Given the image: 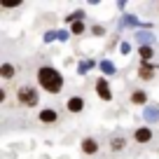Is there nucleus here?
Returning a JSON list of instances; mask_svg holds the SVG:
<instances>
[{
	"instance_id": "3",
	"label": "nucleus",
	"mask_w": 159,
	"mask_h": 159,
	"mask_svg": "<svg viewBox=\"0 0 159 159\" xmlns=\"http://www.w3.org/2000/svg\"><path fill=\"white\" fill-rule=\"evenodd\" d=\"M96 89H98V96H101L103 101H110V98H112V94H110V89H108V82H105V80H98Z\"/></svg>"
},
{
	"instance_id": "14",
	"label": "nucleus",
	"mask_w": 159,
	"mask_h": 159,
	"mask_svg": "<svg viewBox=\"0 0 159 159\" xmlns=\"http://www.w3.org/2000/svg\"><path fill=\"white\" fill-rule=\"evenodd\" d=\"M16 5H21V2H16V0H5L2 2V7H16Z\"/></svg>"
},
{
	"instance_id": "13",
	"label": "nucleus",
	"mask_w": 159,
	"mask_h": 159,
	"mask_svg": "<svg viewBox=\"0 0 159 159\" xmlns=\"http://www.w3.org/2000/svg\"><path fill=\"white\" fill-rule=\"evenodd\" d=\"M122 148H124V140H122V138H115L112 140V150H122Z\"/></svg>"
},
{
	"instance_id": "1",
	"label": "nucleus",
	"mask_w": 159,
	"mask_h": 159,
	"mask_svg": "<svg viewBox=\"0 0 159 159\" xmlns=\"http://www.w3.org/2000/svg\"><path fill=\"white\" fill-rule=\"evenodd\" d=\"M38 80H40V84L45 87L47 91H52V94L61 91V87H63V77H61V73H56L54 68H40Z\"/></svg>"
},
{
	"instance_id": "11",
	"label": "nucleus",
	"mask_w": 159,
	"mask_h": 159,
	"mask_svg": "<svg viewBox=\"0 0 159 159\" xmlns=\"http://www.w3.org/2000/svg\"><path fill=\"white\" fill-rule=\"evenodd\" d=\"M82 30H84L82 21H73V33H82Z\"/></svg>"
},
{
	"instance_id": "12",
	"label": "nucleus",
	"mask_w": 159,
	"mask_h": 159,
	"mask_svg": "<svg viewBox=\"0 0 159 159\" xmlns=\"http://www.w3.org/2000/svg\"><path fill=\"white\" fill-rule=\"evenodd\" d=\"M140 56H143V59H150V56H152V49H150V47H140Z\"/></svg>"
},
{
	"instance_id": "4",
	"label": "nucleus",
	"mask_w": 159,
	"mask_h": 159,
	"mask_svg": "<svg viewBox=\"0 0 159 159\" xmlns=\"http://www.w3.org/2000/svg\"><path fill=\"white\" fill-rule=\"evenodd\" d=\"M82 150H84L87 154H94L96 150H98V143H96L94 138H84L82 140Z\"/></svg>"
},
{
	"instance_id": "6",
	"label": "nucleus",
	"mask_w": 159,
	"mask_h": 159,
	"mask_svg": "<svg viewBox=\"0 0 159 159\" xmlns=\"http://www.w3.org/2000/svg\"><path fill=\"white\" fill-rule=\"evenodd\" d=\"M40 119H42V122H56V110H52V108L42 110V112H40Z\"/></svg>"
},
{
	"instance_id": "9",
	"label": "nucleus",
	"mask_w": 159,
	"mask_h": 159,
	"mask_svg": "<svg viewBox=\"0 0 159 159\" xmlns=\"http://www.w3.org/2000/svg\"><path fill=\"white\" fill-rule=\"evenodd\" d=\"M131 101H134V103H145V101H148V94H145V91H136L134 96H131Z\"/></svg>"
},
{
	"instance_id": "10",
	"label": "nucleus",
	"mask_w": 159,
	"mask_h": 159,
	"mask_svg": "<svg viewBox=\"0 0 159 159\" xmlns=\"http://www.w3.org/2000/svg\"><path fill=\"white\" fill-rule=\"evenodd\" d=\"M140 77L150 80V77H152V68H150V66H143V68H140Z\"/></svg>"
},
{
	"instance_id": "8",
	"label": "nucleus",
	"mask_w": 159,
	"mask_h": 159,
	"mask_svg": "<svg viewBox=\"0 0 159 159\" xmlns=\"http://www.w3.org/2000/svg\"><path fill=\"white\" fill-rule=\"evenodd\" d=\"M0 75H2V77H7V80H10L12 75H14V68H12L10 63H2V68H0Z\"/></svg>"
},
{
	"instance_id": "5",
	"label": "nucleus",
	"mask_w": 159,
	"mask_h": 159,
	"mask_svg": "<svg viewBox=\"0 0 159 159\" xmlns=\"http://www.w3.org/2000/svg\"><path fill=\"white\" fill-rule=\"evenodd\" d=\"M150 138H152V131L150 129H138L136 131V140H138V143H148Z\"/></svg>"
},
{
	"instance_id": "2",
	"label": "nucleus",
	"mask_w": 159,
	"mask_h": 159,
	"mask_svg": "<svg viewBox=\"0 0 159 159\" xmlns=\"http://www.w3.org/2000/svg\"><path fill=\"white\" fill-rule=\"evenodd\" d=\"M19 101L24 105H38V91L30 89V87H24V89L19 91Z\"/></svg>"
},
{
	"instance_id": "7",
	"label": "nucleus",
	"mask_w": 159,
	"mask_h": 159,
	"mask_svg": "<svg viewBox=\"0 0 159 159\" xmlns=\"http://www.w3.org/2000/svg\"><path fill=\"white\" fill-rule=\"evenodd\" d=\"M82 108H84L82 98H70V101H68V110H70V112H80Z\"/></svg>"
}]
</instances>
